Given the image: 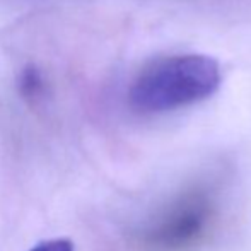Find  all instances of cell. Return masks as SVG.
<instances>
[{"mask_svg":"<svg viewBox=\"0 0 251 251\" xmlns=\"http://www.w3.org/2000/svg\"><path fill=\"white\" fill-rule=\"evenodd\" d=\"M41 87L40 74L34 69H26L21 77V91L24 96H34Z\"/></svg>","mask_w":251,"mask_h":251,"instance_id":"cell-3","label":"cell"},{"mask_svg":"<svg viewBox=\"0 0 251 251\" xmlns=\"http://www.w3.org/2000/svg\"><path fill=\"white\" fill-rule=\"evenodd\" d=\"M224 205L222 179H193L155 208L140 231V241L146 251H200L217 232Z\"/></svg>","mask_w":251,"mask_h":251,"instance_id":"cell-1","label":"cell"},{"mask_svg":"<svg viewBox=\"0 0 251 251\" xmlns=\"http://www.w3.org/2000/svg\"><path fill=\"white\" fill-rule=\"evenodd\" d=\"M29 251H74V245L70 239L60 238V239H48L40 245H36Z\"/></svg>","mask_w":251,"mask_h":251,"instance_id":"cell-4","label":"cell"},{"mask_svg":"<svg viewBox=\"0 0 251 251\" xmlns=\"http://www.w3.org/2000/svg\"><path fill=\"white\" fill-rule=\"evenodd\" d=\"M221 67L212 56L183 53L149 63L133 80L128 101L144 115L175 111L197 104L217 93Z\"/></svg>","mask_w":251,"mask_h":251,"instance_id":"cell-2","label":"cell"}]
</instances>
